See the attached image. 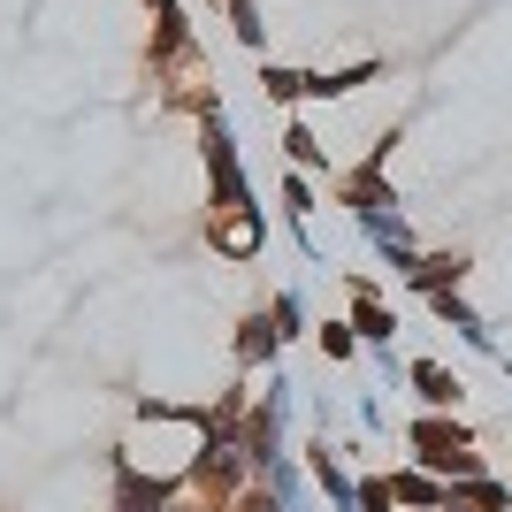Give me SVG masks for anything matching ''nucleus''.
Instances as JSON below:
<instances>
[{"mask_svg": "<svg viewBox=\"0 0 512 512\" xmlns=\"http://www.w3.org/2000/svg\"><path fill=\"white\" fill-rule=\"evenodd\" d=\"M406 444H413V467L436 474V482H474V474H490V459L474 451V428L459 421V413H413Z\"/></svg>", "mask_w": 512, "mask_h": 512, "instance_id": "obj_1", "label": "nucleus"}, {"mask_svg": "<svg viewBox=\"0 0 512 512\" xmlns=\"http://www.w3.org/2000/svg\"><path fill=\"white\" fill-rule=\"evenodd\" d=\"M306 482L329 497V512H360V474L344 467L337 436H314V444H306Z\"/></svg>", "mask_w": 512, "mask_h": 512, "instance_id": "obj_2", "label": "nucleus"}, {"mask_svg": "<svg viewBox=\"0 0 512 512\" xmlns=\"http://www.w3.org/2000/svg\"><path fill=\"white\" fill-rule=\"evenodd\" d=\"M352 222H360V237L390 260V268H398V276L421 260V245H413V230H406V214H398V207H367V214H352Z\"/></svg>", "mask_w": 512, "mask_h": 512, "instance_id": "obj_3", "label": "nucleus"}, {"mask_svg": "<svg viewBox=\"0 0 512 512\" xmlns=\"http://www.w3.org/2000/svg\"><path fill=\"white\" fill-rule=\"evenodd\" d=\"M344 321L360 329V352H383V344L398 337V314H390V299L367 276H352V314H344Z\"/></svg>", "mask_w": 512, "mask_h": 512, "instance_id": "obj_4", "label": "nucleus"}, {"mask_svg": "<svg viewBox=\"0 0 512 512\" xmlns=\"http://www.w3.org/2000/svg\"><path fill=\"white\" fill-rule=\"evenodd\" d=\"M406 383H413V398H421V413H459L467 406V383H459L444 360H406Z\"/></svg>", "mask_w": 512, "mask_h": 512, "instance_id": "obj_5", "label": "nucleus"}, {"mask_svg": "<svg viewBox=\"0 0 512 512\" xmlns=\"http://www.w3.org/2000/svg\"><path fill=\"white\" fill-rule=\"evenodd\" d=\"M207 245L222 260H253L260 253V207H245V214H207Z\"/></svg>", "mask_w": 512, "mask_h": 512, "instance_id": "obj_6", "label": "nucleus"}, {"mask_svg": "<svg viewBox=\"0 0 512 512\" xmlns=\"http://www.w3.org/2000/svg\"><path fill=\"white\" fill-rule=\"evenodd\" d=\"M253 482L268 490V505H276V512H314V490H306V474H299V459H291V451H283V459H268Z\"/></svg>", "mask_w": 512, "mask_h": 512, "instance_id": "obj_7", "label": "nucleus"}, {"mask_svg": "<svg viewBox=\"0 0 512 512\" xmlns=\"http://www.w3.org/2000/svg\"><path fill=\"white\" fill-rule=\"evenodd\" d=\"M390 497H398V512H444L451 482H436V474H421V467H398L390 474Z\"/></svg>", "mask_w": 512, "mask_h": 512, "instance_id": "obj_8", "label": "nucleus"}, {"mask_svg": "<svg viewBox=\"0 0 512 512\" xmlns=\"http://www.w3.org/2000/svg\"><path fill=\"white\" fill-rule=\"evenodd\" d=\"M406 283L421 291V299H436V291H459L467 283V253H421L406 268Z\"/></svg>", "mask_w": 512, "mask_h": 512, "instance_id": "obj_9", "label": "nucleus"}, {"mask_svg": "<svg viewBox=\"0 0 512 512\" xmlns=\"http://www.w3.org/2000/svg\"><path fill=\"white\" fill-rule=\"evenodd\" d=\"M428 306H436V321H444V329H459V337H467L474 352H497V329H490V321H482V314H474V306L459 299V291H436V299H428Z\"/></svg>", "mask_w": 512, "mask_h": 512, "instance_id": "obj_10", "label": "nucleus"}, {"mask_svg": "<svg viewBox=\"0 0 512 512\" xmlns=\"http://www.w3.org/2000/svg\"><path fill=\"white\" fill-rule=\"evenodd\" d=\"M276 352H283L276 314H245V329H237V367H276Z\"/></svg>", "mask_w": 512, "mask_h": 512, "instance_id": "obj_11", "label": "nucleus"}, {"mask_svg": "<svg viewBox=\"0 0 512 512\" xmlns=\"http://www.w3.org/2000/svg\"><path fill=\"white\" fill-rule=\"evenodd\" d=\"M314 344H321V360H360V329H352V321H321L314 329Z\"/></svg>", "mask_w": 512, "mask_h": 512, "instance_id": "obj_12", "label": "nucleus"}, {"mask_svg": "<svg viewBox=\"0 0 512 512\" xmlns=\"http://www.w3.org/2000/svg\"><path fill=\"white\" fill-rule=\"evenodd\" d=\"M283 214H291V237H306V214H314V184H306V169L283 176Z\"/></svg>", "mask_w": 512, "mask_h": 512, "instance_id": "obj_13", "label": "nucleus"}, {"mask_svg": "<svg viewBox=\"0 0 512 512\" xmlns=\"http://www.w3.org/2000/svg\"><path fill=\"white\" fill-rule=\"evenodd\" d=\"M283 146H291V169H329V146H321L306 123H291L283 130Z\"/></svg>", "mask_w": 512, "mask_h": 512, "instance_id": "obj_14", "label": "nucleus"}, {"mask_svg": "<svg viewBox=\"0 0 512 512\" xmlns=\"http://www.w3.org/2000/svg\"><path fill=\"white\" fill-rule=\"evenodd\" d=\"M268 314H276L283 344H291V337H299V329H306V299H299V291H276V299H268Z\"/></svg>", "mask_w": 512, "mask_h": 512, "instance_id": "obj_15", "label": "nucleus"}, {"mask_svg": "<svg viewBox=\"0 0 512 512\" xmlns=\"http://www.w3.org/2000/svg\"><path fill=\"white\" fill-rule=\"evenodd\" d=\"M360 512H398V497H390V474H360Z\"/></svg>", "mask_w": 512, "mask_h": 512, "instance_id": "obj_16", "label": "nucleus"}, {"mask_svg": "<svg viewBox=\"0 0 512 512\" xmlns=\"http://www.w3.org/2000/svg\"><path fill=\"white\" fill-rule=\"evenodd\" d=\"M230 23H237V39H245V46H260V8H253V0H230Z\"/></svg>", "mask_w": 512, "mask_h": 512, "instance_id": "obj_17", "label": "nucleus"}, {"mask_svg": "<svg viewBox=\"0 0 512 512\" xmlns=\"http://www.w3.org/2000/svg\"><path fill=\"white\" fill-rule=\"evenodd\" d=\"M505 375H512V360H505Z\"/></svg>", "mask_w": 512, "mask_h": 512, "instance_id": "obj_18", "label": "nucleus"}]
</instances>
